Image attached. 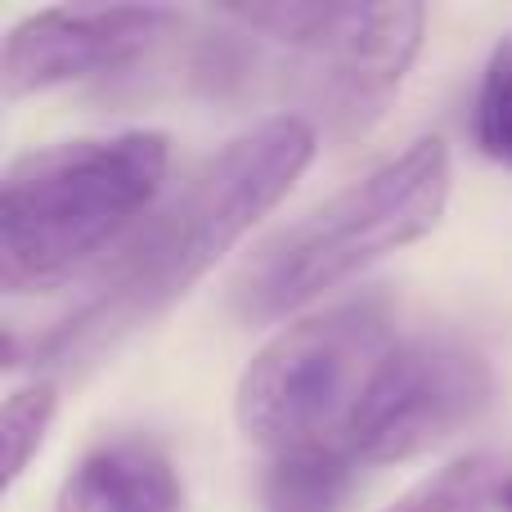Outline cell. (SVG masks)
I'll list each match as a JSON object with an SVG mask.
<instances>
[{
	"label": "cell",
	"mask_w": 512,
	"mask_h": 512,
	"mask_svg": "<svg viewBox=\"0 0 512 512\" xmlns=\"http://www.w3.org/2000/svg\"><path fill=\"white\" fill-rule=\"evenodd\" d=\"M319 131L301 113H274L234 135L189 189L135 234L108 283L63 324L32 337V364H77L113 346L144 319L180 301L270 207L288 198L301 171L315 162Z\"/></svg>",
	"instance_id": "1"
},
{
	"label": "cell",
	"mask_w": 512,
	"mask_h": 512,
	"mask_svg": "<svg viewBox=\"0 0 512 512\" xmlns=\"http://www.w3.org/2000/svg\"><path fill=\"white\" fill-rule=\"evenodd\" d=\"M162 131H117L36 149L0 185V288L50 292L122 243L167 180Z\"/></svg>",
	"instance_id": "2"
},
{
	"label": "cell",
	"mask_w": 512,
	"mask_h": 512,
	"mask_svg": "<svg viewBox=\"0 0 512 512\" xmlns=\"http://www.w3.org/2000/svg\"><path fill=\"white\" fill-rule=\"evenodd\" d=\"M445 203L450 149L441 135H423L324 207L265 239L234 279V315L243 324H274L310 306L391 252L427 239L441 225Z\"/></svg>",
	"instance_id": "3"
},
{
	"label": "cell",
	"mask_w": 512,
	"mask_h": 512,
	"mask_svg": "<svg viewBox=\"0 0 512 512\" xmlns=\"http://www.w3.org/2000/svg\"><path fill=\"white\" fill-rule=\"evenodd\" d=\"M391 346V315L378 297L342 301L288 324L239 378L234 414L243 436L274 454L342 445L346 423Z\"/></svg>",
	"instance_id": "4"
},
{
	"label": "cell",
	"mask_w": 512,
	"mask_h": 512,
	"mask_svg": "<svg viewBox=\"0 0 512 512\" xmlns=\"http://www.w3.org/2000/svg\"><path fill=\"white\" fill-rule=\"evenodd\" d=\"M221 23L243 36L288 50L292 72L310 108L333 122L337 135H355L387 108L409 63L423 50L427 9L396 5H337V0H270V5H225Z\"/></svg>",
	"instance_id": "5"
},
{
	"label": "cell",
	"mask_w": 512,
	"mask_h": 512,
	"mask_svg": "<svg viewBox=\"0 0 512 512\" xmlns=\"http://www.w3.org/2000/svg\"><path fill=\"white\" fill-rule=\"evenodd\" d=\"M495 396L490 360L454 333L396 342L369 378L342 450L355 463H400L450 441L486 414Z\"/></svg>",
	"instance_id": "6"
},
{
	"label": "cell",
	"mask_w": 512,
	"mask_h": 512,
	"mask_svg": "<svg viewBox=\"0 0 512 512\" xmlns=\"http://www.w3.org/2000/svg\"><path fill=\"white\" fill-rule=\"evenodd\" d=\"M180 23L167 5H54L9 27L0 50L5 99L45 95L86 77H104L144 59Z\"/></svg>",
	"instance_id": "7"
},
{
	"label": "cell",
	"mask_w": 512,
	"mask_h": 512,
	"mask_svg": "<svg viewBox=\"0 0 512 512\" xmlns=\"http://www.w3.org/2000/svg\"><path fill=\"white\" fill-rule=\"evenodd\" d=\"M54 512H180V481L149 441H113L68 472Z\"/></svg>",
	"instance_id": "8"
},
{
	"label": "cell",
	"mask_w": 512,
	"mask_h": 512,
	"mask_svg": "<svg viewBox=\"0 0 512 512\" xmlns=\"http://www.w3.org/2000/svg\"><path fill=\"white\" fill-rule=\"evenodd\" d=\"M355 459L342 445H310L279 454L265 472V512H342L351 495Z\"/></svg>",
	"instance_id": "9"
},
{
	"label": "cell",
	"mask_w": 512,
	"mask_h": 512,
	"mask_svg": "<svg viewBox=\"0 0 512 512\" xmlns=\"http://www.w3.org/2000/svg\"><path fill=\"white\" fill-rule=\"evenodd\" d=\"M495 486H499L495 454H463V459L445 463L441 472L423 477L414 490H405L396 504L382 512H486Z\"/></svg>",
	"instance_id": "10"
},
{
	"label": "cell",
	"mask_w": 512,
	"mask_h": 512,
	"mask_svg": "<svg viewBox=\"0 0 512 512\" xmlns=\"http://www.w3.org/2000/svg\"><path fill=\"white\" fill-rule=\"evenodd\" d=\"M59 409V391L54 382H27V387L9 391L5 409H0V450H5V490H14V481L27 472V463L36 459V450L45 445V432L54 423Z\"/></svg>",
	"instance_id": "11"
},
{
	"label": "cell",
	"mask_w": 512,
	"mask_h": 512,
	"mask_svg": "<svg viewBox=\"0 0 512 512\" xmlns=\"http://www.w3.org/2000/svg\"><path fill=\"white\" fill-rule=\"evenodd\" d=\"M472 131H477V144L486 158L512 167V36L495 45V54L486 63Z\"/></svg>",
	"instance_id": "12"
},
{
	"label": "cell",
	"mask_w": 512,
	"mask_h": 512,
	"mask_svg": "<svg viewBox=\"0 0 512 512\" xmlns=\"http://www.w3.org/2000/svg\"><path fill=\"white\" fill-rule=\"evenodd\" d=\"M499 495H504V508L512 512V481H504V490H499Z\"/></svg>",
	"instance_id": "13"
}]
</instances>
